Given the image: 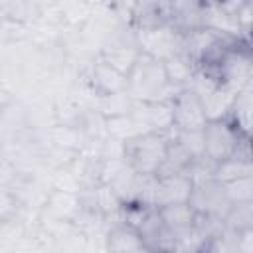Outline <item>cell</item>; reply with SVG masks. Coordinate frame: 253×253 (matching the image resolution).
Masks as SVG:
<instances>
[{"instance_id": "19", "label": "cell", "mask_w": 253, "mask_h": 253, "mask_svg": "<svg viewBox=\"0 0 253 253\" xmlns=\"http://www.w3.org/2000/svg\"><path fill=\"white\" fill-rule=\"evenodd\" d=\"M223 188H225V194H227L231 204H249V202H253V176L223 184Z\"/></svg>"}, {"instance_id": "8", "label": "cell", "mask_w": 253, "mask_h": 253, "mask_svg": "<svg viewBox=\"0 0 253 253\" xmlns=\"http://www.w3.org/2000/svg\"><path fill=\"white\" fill-rule=\"evenodd\" d=\"M132 117L142 125L146 132L172 134V99L170 101H152V103H132Z\"/></svg>"}, {"instance_id": "1", "label": "cell", "mask_w": 253, "mask_h": 253, "mask_svg": "<svg viewBox=\"0 0 253 253\" xmlns=\"http://www.w3.org/2000/svg\"><path fill=\"white\" fill-rule=\"evenodd\" d=\"M180 89H176L166 73L164 61L142 53L134 59L130 69L125 73V93L132 103L170 101Z\"/></svg>"}, {"instance_id": "7", "label": "cell", "mask_w": 253, "mask_h": 253, "mask_svg": "<svg viewBox=\"0 0 253 253\" xmlns=\"http://www.w3.org/2000/svg\"><path fill=\"white\" fill-rule=\"evenodd\" d=\"M192 188H194V182L188 174L156 176L150 190V206L154 210H160L166 206L188 204Z\"/></svg>"}, {"instance_id": "11", "label": "cell", "mask_w": 253, "mask_h": 253, "mask_svg": "<svg viewBox=\"0 0 253 253\" xmlns=\"http://www.w3.org/2000/svg\"><path fill=\"white\" fill-rule=\"evenodd\" d=\"M251 176H253V162L249 152H241L231 158H225L219 164H215L211 170V178L217 180L219 184H229V182L251 178Z\"/></svg>"}, {"instance_id": "16", "label": "cell", "mask_w": 253, "mask_h": 253, "mask_svg": "<svg viewBox=\"0 0 253 253\" xmlns=\"http://www.w3.org/2000/svg\"><path fill=\"white\" fill-rule=\"evenodd\" d=\"M227 121L243 134L249 138L251 134V89L239 91L235 95V101L231 105V111L227 115Z\"/></svg>"}, {"instance_id": "17", "label": "cell", "mask_w": 253, "mask_h": 253, "mask_svg": "<svg viewBox=\"0 0 253 253\" xmlns=\"http://www.w3.org/2000/svg\"><path fill=\"white\" fill-rule=\"evenodd\" d=\"M223 227L233 233H243L253 229V202L249 204H231L229 211L223 217Z\"/></svg>"}, {"instance_id": "2", "label": "cell", "mask_w": 253, "mask_h": 253, "mask_svg": "<svg viewBox=\"0 0 253 253\" xmlns=\"http://www.w3.org/2000/svg\"><path fill=\"white\" fill-rule=\"evenodd\" d=\"M172 134L160 132H146L136 136L134 140L123 144V156L126 164L144 178H156L170 144Z\"/></svg>"}, {"instance_id": "10", "label": "cell", "mask_w": 253, "mask_h": 253, "mask_svg": "<svg viewBox=\"0 0 253 253\" xmlns=\"http://www.w3.org/2000/svg\"><path fill=\"white\" fill-rule=\"evenodd\" d=\"M160 215L162 225L166 227V231L174 237V241L178 243L180 239L188 237L194 227H196V219L198 215L194 213V210L188 204H176V206H166L156 210Z\"/></svg>"}, {"instance_id": "3", "label": "cell", "mask_w": 253, "mask_h": 253, "mask_svg": "<svg viewBox=\"0 0 253 253\" xmlns=\"http://www.w3.org/2000/svg\"><path fill=\"white\" fill-rule=\"evenodd\" d=\"M202 140H204V160H208L213 166L235 154L249 152V138L243 136L227 119L210 121L202 130Z\"/></svg>"}, {"instance_id": "18", "label": "cell", "mask_w": 253, "mask_h": 253, "mask_svg": "<svg viewBox=\"0 0 253 253\" xmlns=\"http://www.w3.org/2000/svg\"><path fill=\"white\" fill-rule=\"evenodd\" d=\"M22 204L12 186H0V223L20 217Z\"/></svg>"}, {"instance_id": "13", "label": "cell", "mask_w": 253, "mask_h": 253, "mask_svg": "<svg viewBox=\"0 0 253 253\" xmlns=\"http://www.w3.org/2000/svg\"><path fill=\"white\" fill-rule=\"evenodd\" d=\"M91 109L101 119H113L130 113L132 99L126 93H113V95H91Z\"/></svg>"}, {"instance_id": "9", "label": "cell", "mask_w": 253, "mask_h": 253, "mask_svg": "<svg viewBox=\"0 0 253 253\" xmlns=\"http://www.w3.org/2000/svg\"><path fill=\"white\" fill-rule=\"evenodd\" d=\"M87 85L91 89V95H113V93H125V73L117 71L103 59H93L87 71Z\"/></svg>"}, {"instance_id": "5", "label": "cell", "mask_w": 253, "mask_h": 253, "mask_svg": "<svg viewBox=\"0 0 253 253\" xmlns=\"http://www.w3.org/2000/svg\"><path fill=\"white\" fill-rule=\"evenodd\" d=\"M188 206L194 210V213L198 217L223 221L225 213L231 208V202L225 194L223 184H219L217 180H213L210 176V178H202V180L194 182Z\"/></svg>"}, {"instance_id": "4", "label": "cell", "mask_w": 253, "mask_h": 253, "mask_svg": "<svg viewBox=\"0 0 253 253\" xmlns=\"http://www.w3.org/2000/svg\"><path fill=\"white\" fill-rule=\"evenodd\" d=\"M132 30H134L140 51L160 61L170 59L172 55L180 53L184 47V34L168 22H158V24L132 28Z\"/></svg>"}, {"instance_id": "20", "label": "cell", "mask_w": 253, "mask_h": 253, "mask_svg": "<svg viewBox=\"0 0 253 253\" xmlns=\"http://www.w3.org/2000/svg\"><path fill=\"white\" fill-rule=\"evenodd\" d=\"M126 253H152L146 245H140V247H136V249H130V251H126Z\"/></svg>"}, {"instance_id": "12", "label": "cell", "mask_w": 253, "mask_h": 253, "mask_svg": "<svg viewBox=\"0 0 253 253\" xmlns=\"http://www.w3.org/2000/svg\"><path fill=\"white\" fill-rule=\"evenodd\" d=\"M235 95H237V91H233V89H229L227 85L219 83V85H217L215 89H211L206 97H202L208 123H210V121H223V119H227V115H229V111H231V105H233V101H235Z\"/></svg>"}, {"instance_id": "21", "label": "cell", "mask_w": 253, "mask_h": 253, "mask_svg": "<svg viewBox=\"0 0 253 253\" xmlns=\"http://www.w3.org/2000/svg\"><path fill=\"white\" fill-rule=\"evenodd\" d=\"M43 253H57V251H53V249H47V251H43Z\"/></svg>"}, {"instance_id": "14", "label": "cell", "mask_w": 253, "mask_h": 253, "mask_svg": "<svg viewBox=\"0 0 253 253\" xmlns=\"http://www.w3.org/2000/svg\"><path fill=\"white\" fill-rule=\"evenodd\" d=\"M198 160H194L190 156V152L172 136L170 144H168V152L164 158V164L158 172V176H176V174H190L192 166Z\"/></svg>"}, {"instance_id": "15", "label": "cell", "mask_w": 253, "mask_h": 253, "mask_svg": "<svg viewBox=\"0 0 253 253\" xmlns=\"http://www.w3.org/2000/svg\"><path fill=\"white\" fill-rule=\"evenodd\" d=\"M164 67H166V73H168L170 83L176 89L188 87L190 81H192V77H194V73L198 71V65L184 51H180V53L172 55L170 59H166L164 61Z\"/></svg>"}, {"instance_id": "22", "label": "cell", "mask_w": 253, "mask_h": 253, "mask_svg": "<svg viewBox=\"0 0 253 253\" xmlns=\"http://www.w3.org/2000/svg\"><path fill=\"white\" fill-rule=\"evenodd\" d=\"M166 253H176V251H166Z\"/></svg>"}, {"instance_id": "6", "label": "cell", "mask_w": 253, "mask_h": 253, "mask_svg": "<svg viewBox=\"0 0 253 253\" xmlns=\"http://www.w3.org/2000/svg\"><path fill=\"white\" fill-rule=\"evenodd\" d=\"M172 123L176 132H202L208 125L204 103L190 87L180 89L172 97Z\"/></svg>"}]
</instances>
